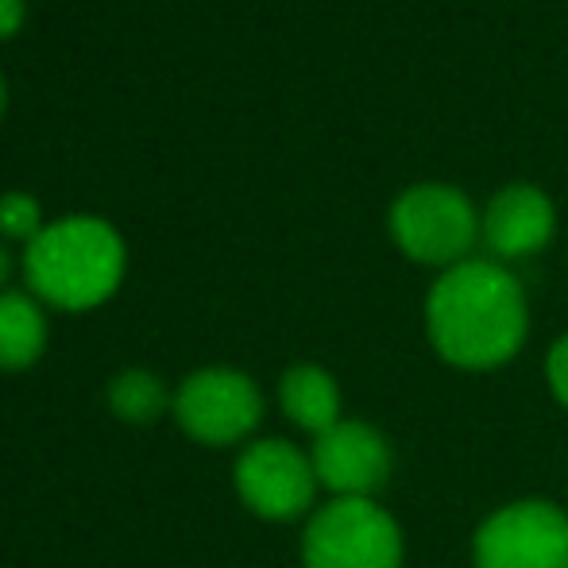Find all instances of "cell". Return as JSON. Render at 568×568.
<instances>
[{"label":"cell","instance_id":"1","mask_svg":"<svg viewBox=\"0 0 568 568\" xmlns=\"http://www.w3.org/2000/svg\"><path fill=\"white\" fill-rule=\"evenodd\" d=\"M429 341L453 367H499L526 341V294L510 271L487 260H464L434 283L426 302Z\"/></svg>","mask_w":568,"mask_h":568},{"label":"cell","instance_id":"2","mask_svg":"<svg viewBox=\"0 0 568 568\" xmlns=\"http://www.w3.org/2000/svg\"><path fill=\"white\" fill-rule=\"evenodd\" d=\"M23 271L39 298L62 310H90L120 286L124 240L101 217L54 221L28 244Z\"/></svg>","mask_w":568,"mask_h":568},{"label":"cell","instance_id":"3","mask_svg":"<svg viewBox=\"0 0 568 568\" xmlns=\"http://www.w3.org/2000/svg\"><path fill=\"white\" fill-rule=\"evenodd\" d=\"M306 568H403V534L372 499H333L302 538Z\"/></svg>","mask_w":568,"mask_h":568},{"label":"cell","instance_id":"4","mask_svg":"<svg viewBox=\"0 0 568 568\" xmlns=\"http://www.w3.org/2000/svg\"><path fill=\"white\" fill-rule=\"evenodd\" d=\"M476 568H568V515L549 499L495 510L476 534Z\"/></svg>","mask_w":568,"mask_h":568},{"label":"cell","instance_id":"5","mask_svg":"<svg viewBox=\"0 0 568 568\" xmlns=\"http://www.w3.org/2000/svg\"><path fill=\"white\" fill-rule=\"evenodd\" d=\"M398 247L418 263H464L476 244V213L453 186H414L390 210Z\"/></svg>","mask_w":568,"mask_h":568},{"label":"cell","instance_id":"6","mask_svg":"<svg viewBox=\"0 0 568 568\" xmlns=\"http://www.w3.org/2000/svg\"><path fill=\"white\" fill-rule=\"evenodd\" d=\"M179 426L202 445H232L247 437L263 418V395L244 372L205 367L174 395Z\"/></svg>","mask_w":568,"mask_h":568},{"label":"cell","instance_id":"7","mask_svg":"<svg viewBox=\"0 0 568 568\" xmlns=\"http://www.w3.org/2000/svg\"><path fill=\"white\" fill-rule=\"evenodd\" d=\"M236 491L260 518L286 523L310 510L317 491L314 460L302 456L291 442H255L236 460Z\"/></svg>","mask_w":568,"mask_h":568},{"label":"cell","instance_id":"8","mask_svg":"<svg viewBox=\"0 0 568 568\" xmlns=\"http://www.w3.org/2000/svg\"><path fill=\"white\" fill-rule=\"evenodd\" d=\"M317 484L329 487L337 499H372L390 476V445L379 429L364 422H337L314 442Z\"/></svg>","mask_w":568,"mask_h":568},{"label":"cell","instance_id":"9","mask_svg":"<svg viewBox=\"0 0 568 568\" xmlns=\"http://www.w3.org/2000/svg\"><path fill=\"white\" fill-rule=\"evenodd\" d=\"M554 236V205L534 186H507L491 197L484 217V240L503 260H526Z\"/></svg>","mask_w":568,"mask_h":568},{"label":"cell","instance_id":"10","mask_svg":"<svg viewBox=\"0 0 568 568\" xmlns=\"http://www.w3.org/2000/svg\"><path fill=\"white\" fill-rule=\"evenodd\" d=\"M278 403H283L286 418L294 426L310 429L314 437H322L325 429H333L341 422V390L325 367H291L283 375V383H278Z\"/></svg>","mask_w":568,"mask_h":568},{"label":"cell","instance_id":"11","mask_svg":"<svg viewBox=\"0 0 568 568\" xmlns=\"http://www.w3.org/2000/svg\"><path fill=\"white\" fill-rule=\"evenodd\" d=\"M47 348V317L28 294H0V367L20 372L31 367Z\"/></svg>","mask_w":568,"mask_h":568},{"label":"cell","instance_id":"12","mask_svg":"<svg viewBox=\"0 0 568 568\" xmlns=\"http://www.w3.org/2000/svg\"><path fill=\"white\" fill-rule=\"evenodd\" d=\"M109 406L124 422H155L166 410V387L151 372H124L109 387Z\"/></svg>","mask_w":568,"mask_h":568},{"label":"cell","instance_id":"13","mask_svg":"<svg viewBox=\"0 0 568 568\" xmlns=\"http://www.w3.org/2000/svg\"><path fill=\"white\" fill-rule=\"evenodd\" d=\"M43 225H39V202L31 194H4L0 197V236L12 240H36Z\"/></svg>","mask_w":568,"mask_h":568},{"label":"cell","instance_id":"14","mask_svg":"<svg viewBox=\"0 0 568 568\" xmlns=\"http://www.w3.org/2000/svg\"><path fill=\"white\" fill-rule=\"evenodd\" d=\"M546 375H549V387H554L557 403L568 410V337L554 344V352H549V359H546Z\"/></svg>","mask_w":568,"mask_h":568},{"label":"cell","instance_id":"15","mask_svg":"<svg viewBox=\"0 0 568 568\" xmlns=\"http://www.w3.org/2000/svg\"><path fill=\"white\" fill-rule=\"evenodd\" d=\"M23 23V0H0V39Z\"/></svg>","mask_w":568,"mask_h":568},{"label":"cell","instance_id":"16","mask_svg":"<svg viewBox=\"0 0 568 568\" xmlns=\"http://www.w3.org/2000/svg\"><path fill=\"white\" fill-rule=\"evenodd\" d=\"M8 271H12V260H8V252H4V244H0V286H4V278H8Z\"/></svg>","mask_w":568,"mask_h":568},{"label":"cell","instance_id":"17","mask_svg":"<svg viewBox=\"0 0 568 568\" xmlns=\"http://www.w3.org/2000/svg\"><path fill=\"white\" fill-rule=\"evenodd\" d=\"M4 101H8V90H4V74H0V113H4Z\"/></svg>","mask_w":568,"mask_h":568}]
</instances>
